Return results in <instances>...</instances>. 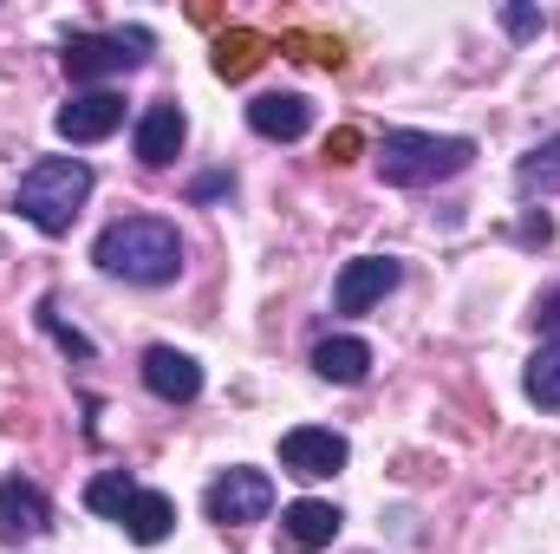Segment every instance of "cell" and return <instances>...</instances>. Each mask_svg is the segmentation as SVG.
Returning a JSON list of instances; mask_svg holds the SVG:
<instances>
[{
  "label": "cell",
  "instance_id": "1",
  "mask_svg": "<svg viewBox=\"0 0 560 554\" xmlns=\"http://www.w3.org/2000/svg\"><path fill=\"white\" fill-rule=\"evenodd\" d=\"M92 262L112 280L163 287V280L183 275V235H176V222H163V216H118V222L98 229Z\"/></svg>",
  "mask_w": 560,
  "mask_h": 554
},
{
  "label": "cell",
  "instance_id": "2",
  "mask_svg": "<svg viewBox=\"0 0 560 554\" xmlns=\"http://www.w3.org/2000/svg\"><path fill=\"white\" fill-rule=\"evenodd\" d=\"M85 196H92V163H85V157H39V163L20 176V189H13V209H20L39 235H66V229L79 222Z\"/></svg>",
  "mask_w": 560,
  "mask_h": 554
},
{
  "label": "cell",
  "instance_id": "3",
  "mask_svg": "<svg viewBox=\"0 0 560 554\" xmlns=\"http://www.w3.org/2000/svg\"><path fill=\"white\" fill-rule=\"evenodd\" d=\"M378 183L392 189H430V183H450L476 163V138H436V131H385L378 143Z\"/></svg>",
  "mask_w": 560,
  "mask_h": 554
},
{
  "label": "cell",
  "instance_id": "4",
  "mask_svg": "<svg viewBox=\"0 0 560 554\" xmlns=\"http://www.w3.org/2000/svg\"><path fill=\"white\" fill-rule=\"evenodd\" d=\"M150 26H118V33H72L66 39V79L72 85H92V92H105V79H118V72H138L143 59H150Z\"/></svg>",
  "mask_w": 560,
  "mask_h": 554
},
{
  "label": "cell",
  "instance_id": "5",
  "mask_svg": "<svg viewBox=\"0 0 560 554\" xmlns=\"http://www.w3.org/2000/svg\"><path fill=\"white\" fill-rule=\"evenodd\" d=\"M202 509H209V522H222V529H248V522H261V516L275 509V476L235 463V470H222V476L209 483Z\"/></svg>",
  "mask_w": 560,
  "mask_h": 554
},
{
  "label": "cell",
  "instance_id": "6",
  "mask_svg": "<svg viewBox=\"0 0 560 554\" xmlns=\"http://www.w3.org/2000/svg\"><path fill=\"white\" fill-rule=\"evenodd\" d=\"M346 457H352V443H346L339 430H326V424H293V430L280 437V470L300 476V483H326V476H339Z\"/></svg>",
  "mask_w": 560,
  "mask_h": 554
},
{
  "label": "cell",
  "instance_id": "7",
  "mask_svg": "<svg viewBox=\"0 0 560 554\" xmlns=\"http://www.w3.org/2000/svg\"><path fill=\"white\" fill-rule=\"evenodd\" d=\"M52 529V503L33 476H0V542L20 549V542H39Z\"/></svg>",
  "mask_w": 560,
  "mask_h": 554
},
{
  "label": "cell",
  "instance_id": "8",
  "mask_svg": "<svg viewBox=\"0 0 560 554\" xmlns=\"http://www.w3.org/2000/svg\"><path fill=\"white\" fill-rule=\"evenodd\" d=\"M398 280H405V268H398L392 255H359V262H346L339 280H332V307H339V313H372Z\"/></svg>",
  "mask_w": 560,
  "mask_h": 554
},
{
  "label": "cell",
  "instance_id": "9",
  "mask_svg": "<svg viewBox=\"0 0 560 554\" xmlns=\"http://www.w3.org/2000/svg\"><path fill=\"white\" fill-rule=\"evenodd\" d=\"M125 125V99L105 85V92H79V99H66L59 105V118H52V131L66 143H105L112 131Z\"/></svg>",
  "mask_w": 560,
  "mask_h": 554
},
{
  "label": "cell",
  "instance_id": "10",
  "mask_svg": "<svg viewBox=\"0 0 560 554\" xmlns=\"http://www.w3.org/2000/svg\"><path fill=\"white\" fill-rule=\"evenodd\" d=\"M339 509L332 503H319V496H300V503H287L280 509V542H287V554H319L339 542Z\"/></svg>",
  "mask_w": 560,
  "mask_h": 554
},
{
  "label": "cell",
  "instance_id": "11",
  "mask_svg": "<svg viewBox=\"0 0 560 554\" xmlns=\"http://www.w3.org/2000/svg\"><path fill=\"white\" fill-rule=\"evenodd\" d=\"M138 372L163 405H196V399H202V366H196L189 353H176V346H150Z\"/></svg>",
  "mask_w": 560,
  "mask_h": 554
},
{
  "label": "cell",
  "instance_id": "12",
  "mask_svg": "<svg viewBox=\"0 0 560 554\" xmlns=\"http://www.w3.org/2000/svg\"><path fill=\"white\" fill-rule=\"evenodd\" d=\"M183 138H189V118H183V105H176V99H156V105L138 118V138H131V150H138V163L163 170V163H176Z\"/></svg>",
  "mask_w": 560,
  "mask_h": 554
},
{
  "label": "cell",
  "instance_id": "13",
  "mask_svg": "<svg viewBox=\"0 0 560 554\" xmlns=\"http://www.w3.org/2000/svg\"><path fill=\"white\" fill-rule=\"evenodd\" d=\"M248 125H255V138H275V143H293L313 131V105L300 99V92H268V99H255L248 105Z\"/></svg>",
  "mask_w": 560,
  "mask_h": 554
},
{
  "label": "cell",
  "instance_id": "14",
  "mask_svg": "<svg viewBox=\"0 0 560 554\" xmlns=\"http://www.w3.org/2000/svg\"><path fill=\"white\" fill-rule=\"evenodd\" d=\"M313 372H319L326 385H359V379L372 372V346H365L359 333H332V339L313 346Z\"/></svg>",
  "mask_w": 560,
  "mask_h": 554
},
{
  "label": "cell",
  "instance_id": "15",
  "mask_svg": "<svg viewBox=\"0 0 560 554\" xmlns=\"http://www.w3.org/2000/svg\"><path fill=\"white\" fill-rule=\"evenodd\" d=\"M118 529H125L138 549H156V542H170V529H176V503H170L163 489H138Z\"/></svg>",
  "mask_w": 560,
  "mask_h": 554
},
{
  "label": "cell",
  "instance_id": "16",
  "mask_svg": "<svg viewBox=\"0 0 560 554\" xmlns=\"http://www.w3.org/2000/svg\"><path fill=\"white\" fill-rule=\"evenodd\" d=\"M515 189L522 196H560V138H548V143H535L522 163H515Z\"/></svg>",
  "mask_w": 560,
  "mask_h": 554
},
{
  "label": "cell",
  "instance_id": "17",
  "mask_svg": "<svg viewBox=\"0 0 560 554\" xmlns=\"http://www.w3.org/2000/svg\"><path fill=\"white\" fill-rule=\"evenodd\" d=\"M143 483H131L125 470H98L92 483H85V509L92 516H105V522H125V509H131V496H138Z\"/></svg>",
  "mask_w": 560,
  "mask_h": 554
},
{
  "label": "cell",
  "instance_id": "18",
  "mask_svg": "<svg viewBox=\"0 0 560 554\" xmlns=\"http://www.w3.org/2000/svg\"><path fill=\"white\" fill-rule=\"evenodd\" d=\"M522 392H528L541 412H560V339H548V346L528 359V372H522Z\"/></svg>",
  "mask_w": 560,
  "mask_h": 554
},
{
  "label": "cell",
  "instance_id": "19",
  "mask_svg": "<svg viewBox=\"0 0 560 554\" xmlns=\"http://www.w3.org/2000/svg\"><path fill=\"white\" fill-rule=\"evenodd\" d=\"M255 66H261V39H255V33H229V39L215 46V72H222V79H248Z\"/></svg>",
  "mask_w": 560,
  "mask_h": 554
},
{
  "label": "cell",
  "instance_id": "20",
  "mask_svg": "<svg viewBox=\"0 0 560 554\" xmlns=\"http://www.w3.org/2000/svg\"><path fill=\"white\" fill-rule=\"evenodd\" d=\"M39 326H46V333H52V339H59V353H66V359H79V366H85V359H92V339H85V333H79V326H66V320H59V307H52V300H39Z\"/></svg>",
  "mask_w": 560,
  "mask_h": 554
},
{
  "label": "cell",
  "instance_id": "21",
  "mask_svg": "<svg viewBox=\"0 0 560 554\" xmlns=\"http://www.w3.org/2000/svg\"><path fill=\"white\" fill-rule=\"evenodd\" d=\"M502 26H509V39H535L541 33V13L535 7H502Z\"/></svg>",
  "mask_w": 560,
  "mask_h": 554
},
{
  "label": "cell",
  "instance_id": "22",
  "mask_svg": "<svg viewBox=\"0 0 560 554\" xmlns=\"http://www.w3.org/2000/svg\"><path fill=\"white\" fill-rule=\"evenodd\" d=\"M535 326H541L548 339H560V287H555V293H541V300H535Z\"/></svg>",
  "mask_w": 560,
  "mask_h": 554
},
{
  "label": "cell",
  "instance_id": "23",
  "mask_svg": "<svg viewBox=\"0 0 560 554\" xmlns=\"http://www.w3.org/2000/svg\"><path fill=\"white\" fill-rule=\"evenodd\" d=\"M548 235H555V222H548V216H528V222H522V242H528V249H535V242H548Z\"/></svg>",
  "mask_w": 560,
  "mask_h": 554
},
{
  "label": "cell",
  "instance_id": "24",
  "mask_svg": "<svg viewBox=\"0 0 560 554\" xmlns=\"http://www.w3.org/2000/svg\"><path fill=\"white\" fill-rule=\"evenodd\" d=\"M352 150H359V131H339V138L326 143V157H332V163H346Z\"/></svg>",
  "mask_w": 560,
  "mask_h": 554
},
{
  "label": "cell",
  "instance_id": "25",
  "mask_svg": "<svg viewBox=\"0 0 560 554\" xmlns=\"http://www.w3.org/2000/svg\"><path fill=\"white\" fill-rule=\"evenodd\" d=\"M222 189H229V176H202V183H189L196 203H209V196H222Z\"/></svg>",
  "mask_w": 560,
  "mask_h": 554
}]
</instances>
